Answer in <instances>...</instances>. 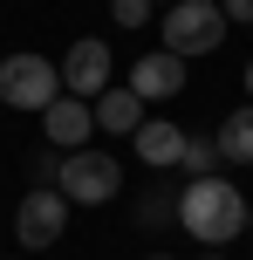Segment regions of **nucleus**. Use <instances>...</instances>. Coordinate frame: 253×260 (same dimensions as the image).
<instances>
[{
	"mask_svg": "<svg viewBox=\"0 0 253 260\" xmlns=\"http://www.w3.org/2000/svg\"><path fill=\"white\" fill-rule=\"evenodd\" d=\"M178 226H185L199 247H226V240L246 233V199L233 178H185V192H178Z\"/></svg>",
	"mask_w": 253,
	"mask_h": 260,
	"instance_id": "1",
	"label": "nucleus"
},
{
	"mask_svg": "<svg viewBox=\"0 0 253 260\" xmlns=\"http://www.w3.org/2000/svg\"><path fill=\"white\" fill-rule=\"evenodd\" d=\"M55 192L68 199V206H110V199L123 192V165L110 151H68L62 165H55Z\"/></svg>",
	"mask_w": 253,
	"mask_h": 260,
	"instance_id": "2",
	"label": "nucleus"
},
{
	"mask_svg": "<svg viewBox=\"0 0 253 260\" xmlns=\"http://www.w3.org/2000/svg\"><path fill=\"white\" fill-rule=\"evenodd\" d=\"M219 41H226L219 0H171V7H164V55L192 62V55H212Z\"/></svg>",
	"mask_w": 253,
	"mask_h": 260,
	"instance_id": "3",
	"label": "nucleus"
},
{
	"mask_svg": "<svg viewBox=\"0 0 253 260\" xmlns=\"http://www.w3.org/2000/svg\"><path fill=\"white\" fill-rule=\"evenodd\" d=\"M55 96H62V76L48 55H7L0 62V103L7 110H48Z\"/></svg>",
	"mask_w": 253,
	"mask_h": 260,
	"instance_id": "4",
	"label": "nucleus"
},
{
	"mask_svg": "<svg viewBox=\"0 0 253 260\" xmlns=\"http://www.w3.org/2000/svg\"><path fill=\"white\" fill-rule=\"evenodd\" d=\"M62 226H68V199L55 192V185H41V192H27L21 206H14V240H21L27 253L55 247V240H62Z\"/></svg>",
	"mask_w": 253,
	"mask_h": 260,
	"instance_id": "5",
	"label": "nucleus"
},
{
	"mask_svg": "<svg viewBox=\"0 0 253 260\" xmlns=\"http://www.w3.org/2000/svg\"><path fill=\"white\" fill-rule=\"evenodd\" d=\"M55 76H62V96H103L110 89V41H96V35L68 41V55L55 62Z\"/></svg>",
	"mask_w": 253,
	"mask_h": 260,
	"instance_id": "6",
	"label": "nucleus"
},
{
	"mask_svg": "<svg viewBox=\"0 0 253 260\" xmlns=\"http://www.w3.org/2000/svg\"><path fill=\"white\" fill-rule=\"evenodd\" d=\"M130 89L144 96V103H164V96H185V62H178V55H164V48L137 55V69H130Z\"/></svg>",
	"mask_w": 253,
	"mask_h": 260,
	"instance_id": "7",
	"label": "nucleus"
},
{
	"mask_svg": "<svg viewBox=\"0 0 253 260\" xmlns=\"http://www.w3.org/2000/svg\"><path fill=\"white\" fill-rule=\"evenodd\" d=\"M41 130H48L55 151H82V144H89V130H96V117H89V103H82V96H55V103L41 110Z\"/></svg>",
	"mask_w": 253,
	"mask_h": 260,
	"instance_id": "8",
	"label": "nucleus"
},
{
	"mask_svg": "<svg viewBox=\"0 0 253 260\" xmlns=\"http://www.w3.org/2000/svg\"><path fill=\"white\" fill-rule=\"evenodd\" d=\"M89 117H96V130H110V137H130V130L144 123V96L137 89H103L89 103Z\"/></svg>",
	"mask_w": 253,
	"mask_h": 260,
	"instance_id": "9",
	"label": "nucleus"
},
{
	"mask_svg": "<svg viewBox=\"0 0 253 260\" xmlns=\"http://www.w3.org/2000/svg\"><path fill=\"white\" fill-rule=\"evenodd\" d=\"M130 144H137V157H144V165H178V151H185V130H178V123H164V117H144V123H137L130 130Z\"/></svg>",
	"mask_w": 253,
	"mask_h": 260,
	"instance_id": "10",
	"label": "nucleus"
},
{
	"mask_svg": "<svg viewBox=\"0 0 253 260\" xmlns=\"http://www.w3.org/2000/svg\"><path fill=\"white\" fill-rule=\"evenodd\" d=\"M212 144H219V157H233V165H253V103L233 110V117L212 130Z\"/></svg>",
	"mask_w": 253,
	"mask_h": 260,
	"instance_id": "11",
	"label": "nucleus"
},
{
	"mask_svg": "<svg viewBox=\"0 0 253 260\" xmlns=\"http://www.w3.org/2000/svg\"><path fill=\"white\" fill-rule=\"evenodd\" d=\"M178 165H185V178H212V171H219V144L212 137H185Z\"/></svg>",
	"mask_w": 253,
	"mask_h": 260,
	"instance_id": "12",
	"label": "nucleus"
},
{
	"mask_svg": "<svg viewBox=\"0 0 253 260\" xmlns=\"http://www.w3.org/2000/svg\"><path fill=\"white\" fill-rule=\"evenodd\" d=\"M110 21H117V27H144L151 21V0H110Z\"/></svg>",
	"mask_w": 253,
	"mask_h": 260,
	"instance_id": "13",
	"label": "nucleus"
},
{
	"mask_svg": "<svg viewBox=\"0 0 253 260\" xmlns=\"http://www.w3.org/2000/svg\"><path fill=\"white\" fill-rule=\"evenodd\" d=\"M219 14L226 21H253V0H219Z\"/></svg>",
	"mask_w": 253,
	"mask_h": 260,
	"instance_id": "14",
	"label": "nucleus"
},
{
	"mask_svg": "<svg viewBox=\"0 0 253 260\" xmlns=\"http://www.w3.org/2000/svg\"><path fill=\"white\" fill-rule=\"evenodd\" d=\"M246 96H253V62H246Z\"/></svg>",
	"mask_w": 253,
	"mask_h": 260,
	"instance_id": "15",
	"label": "nucleus"
},
{
	"mask_svg": "<svg viewBox=\"0 0 253 260\" xmlns=\"http://www.w3.org/2000/svg\"><path fill=\"white\" fill-rule=\"evenodd\" d=\"M246 226H253V199H246Z\"/></svg>",
	"mask_w": 253,
	"mask_h": 260,
	"instance_id": "16",
	"label": "nucleus"
},
{
	"mask_svg": "<svg viewBox=\"0 0 253 260\" xmlns=\"http://www.w3.org/2000/svg\"><path fill=\"white\" fill-rule=\"evenodd\" d=\"M205 260H226V253H219V247H212V253H205Z\"/></svg>",
	"mask_w": 253,
	"mask_h": 260,
	"instance_id": "17",
	"label": "nucleus"
},
{
	"mask_svg": "<svg viewBox=\"0 0 253 260\" xmlns=\"http://www.w3.org/2000/svg\"><path fill=\"white\" fill-rule=\"evenodd\" d=\"M151 7H171V0H151Z\"/></svg>",
	"mask_w": 253,
	"mask_h": 260,
	"instance_id": "18",
	"label": "nucleus"
},
{
	"mask_svg": "<svg viewBox=\"0 0 253 260\" xmlns=\"http://www.w3.org/2000/svg\"><path fill=\"white\" fill-rule=\"evenodd\" d=\"M151 260H171V253H151Z\"/></svg>",
	"mask_w": 253,
	"mask_h": 260,
	"instance_id": "19",
	"label": "nucleus"
}]
</instances>
